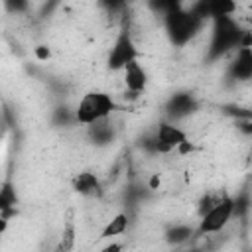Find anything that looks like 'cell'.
<instances>
[{
    "instance_id": "3957f363",
    "label": "cell",
    "mask_w": 252,
    "mask_h": 252,
    "mask_svg": "<svg viewBox=\"0 0 252 252\" xmlns=\"http://www.w3.org/2000/svg\"><path fill=\"white\" fill-rule=\"evenodd\" d=\"M138 61V49L134 45V41L130 39V35L124 32L120 33V37L116 39L114 47L110 49V55H108V67L118 71V69H124L126 65Z\"/></svg>"
},
{
    "instance_id": "8992f818",
    "label": "cell",
    "mask_w": 252,
    "mask_h": 252,
    "mask_svg": "<svg viewBox=\"0 0 252 252\" xmlns=\"http://www.w3.org/2000/svg\"><path fill=\"white\" fill-rule=\"evenodd\" d=\"M73 189L83 197L100 195V181L93 171H81L73 177Z\"/></svg>"
},
{
    "instance_id": "5b68a950",
    "label": "cell",
    "mask_w": 252,
    "mask_h": 252,
    "mask_svg": "<svg viewBox=\"0 0 252 252\" xmlns=\"http://www.w3.org/2000/svg\"><path fill=\"white\" fill-rule=\"evenodd\" d=\"M124 83H126L128 93H134V94L144 93L146 87H148V73H146V69L138 61L126 65L124 67Z\"/></svg>"
},
{
    "instance_id": "5bb4252c",
    "label": "cell",
    "mask_w": 252,
    "mask_h": 252,
    "mask_svg": "<svg viewBox=\"0 0 252 252\" xmlns=\"http://www.w3.org/2000/svg\"><path fill=\"white\" fill-rule=\"evenodd\" d=\"M33 53H35V59H39V61H47L51 57V49L47 45H37L33 49Z\"/></svg>"
},
{
    "instance_id": "ba28073f",
    "label": "cell",
    "mask_w": 252,
    "mask_h": 252,
    "mask_svg": "<svg viewBox=\"0 0 252 252\" xmlns=\"http://www.w3.org/2000/svg\"><path fill=\"white\" fill-rule=\"evenodd\" d=\"M18 203V195H16V189L10 181H6L2 187H0V215L4 217H10L14 213V207Z\"/></svg>"
},
{
    "instance_id": "8fae6325",
    "label": "cell",
    "mask_w": 252,
    "mask_h": 252,
    "mask_svg": "<svg viewBox=\"0 0 252 252\" xmlns=\"http://www.w3.org/2000/svg\"><path fill=\"white\" fill-rule=\"evenodd\" d=\"M169 108H171V114H187L189 108H193V100L189 94H177L171 98Z\"/></svg>"
},
{
    "instance_id": "6da1fadb",
    "label": "cell",
    "mask_w": 252,
    "mask_h": 252,
    "mask_svg": "<svg viewBox=\"0 0 252 252\" xmlns=\"http://www.w3.org/2000/svg\"><path fill=\"white\" fill-rule=\"evenodd\" d=\"M114 108H116V102L108 93L91 91L83 94V98L79 100L75 110V120L83 126H93L100 120H106Z\"/></svg>"
},
{
    "instance_id": "52a82bcc",
    "label": "cell",
    "mask_w": 252,
    "mask_h": 252,
    "mask_svg": "<svg viewBox=\"0 0 252 252\" xmlns=\"http://www.w3.org/2000/svg\"><path fill=\"white\" fill-rule=\"evenodd\" d=\"M75 240H77V224H75L73 211H69L65 215V222H63V228H61V234H59L55 252H73Z\"/></svg>"
},
{
    "instance_id": "7c38bea8",
    "label": "cell",
    "mask_w": 252,
    "mask_h": 252,
    "mask_svg": "<svg viewBox=\"0 0 252 252\" xmlns=\"http://www.w3.org/2000/svg\"><path fill=\"white\" fill-rule=\"evenodd\" d=\"M191 228H187V226H173L169 232H167V240L169 242H175V244H179V242H183V240H187L189 236H191Z\"/></svg>"
},
{
    "instance_id": "277c9868",
    "label": "cell",
    "mask_w": 252,
    "mask_h": 252,
    "mask_svg": "<svg viewBox=\"0 0 252 252\" xmlns=\"http://www.w3.org/2000/svg\"><path fill=\"white\" fill-rule=\"evenodd\" d=\"M187 140V134L185 130L177 128L175 124H169V122H161L158 126V132H156V150L158 152H173L181 142Z\"/></svg>"
},
{
    "instance_id": "30bf717a",
    "label": "cell",
    "mask_w": 252,
    "mask_h": 252,
    "mask_svg": "<svg viewBox=\"0 0 252 252\" xmlns=\"http://www.w3.org/2000/svg\"><path fill=\"white\" fill-rule=\"evenodd\" d=\"M234 71L240 79H248L250 73H252V55H250V49H240L238 57H236V65H234Z\"/></svg>"
},
{
    "instance_id": "ac0fdd59",
    "label": "cell",
    "mask_w": 252,
    "mask_h": 252,
    "mask_svg": "<svg viewBox=\"0 0 252 252\" xmlns=\"http://www.w3.org/2000/svg\"><path fill=\"white\" fill-rule=\"evenodd\" d=\"M6 228H8V217L0 215V234H4V232H6Z\"/></svg>"
},
{
    "instance_id": "9a60e30c",
    "label": "cell",
    "mask_w": 252,
    "mask_h": 252,
    "mask_svg": "<svg viewBox=\"0 0 252 252\" xmlns=\"http://www.w3.org/2000/svg\"><path fill=\"white\" fill-rule=\"evenodd\" d=\"M175 152H177L179 156H187V154L195 152V144H193V142H189V138H187L185 142H181V144L175 148Z\"/></svg>"
},
{
    "instance_id": "2e32d148",
    "label": "cell",
    "mask_w": 252,
    "mask_h": 252,
    "mask_svg": "<svg viewBox=\"0 0 252 252\" xmlns=\"http://www.w3.org/2000/svg\"><path fill=\"white\" fill-rule=\"evenodd\" d=\"M122 250H124V244H120V242H110V244L102 246L98 252H122Z\"/></svg>"
},
{
    "instance_id": "7a4b0ae2",
    "label": "cell",
    "mask_w": 252,
    "mask_h": 252,
    "mask_svg": "<svg viewBox=\"0 0 252 252\" xmlns=\"http://www.w3.org/2000/svg\"><path fill=\"white\" fill-rule=\"evenodd\" d=\"M234 213H236V201L234 199L222 197V199L215 201L207 209V213L201 217L197 234H213V232L222 230L228 224V220L232 219Z\"/></svg>"
},
{
    "instance_id": "9c48e42d",
    "label": "cell",
    "mask_w": 252,
    "mask_h": 252,
    "mask_svg": "<svg viewBox=\"0 0 252 252\" xmlns=\"http://www.w3.org/2000/svg\"><path fill=\"white\" fill-rule=\"evenodd\" d=\"M126 228H128V217H126V213H118L116 217H112V219L104 224V228H102V232H100V238L120 236V234L126 232Z\"/></svg>"
},
{
    "instance_id": "4fadbf2b",
    "label": "cell",
    "mask_w": 252,
    "mask_h": 252,
    "mask_svg": "<svg viewBox=\"0 0 252 252\" xmlns=\"http://www.w3.org/2000/svg\"><path fill=\"white\" fill-rule=\"evenodd\" d=\"M209 8H211V12H213L215 16L226 18V16H228V14H230V12H232L236 6H234L232 2H213Z\"/></svg>"
},
{
    "instance_id": "e0dca14e",
    "label": "cell",
    "mask_w": 252,
    "mask_h": 252,
    "mask_svg": "<svg viewBox=\"0 0 252 252\" xmlns=\"http://www.w3.org/2000/svg\"><path fill=\"white\" fill-rule=\"evenodd\" d=\"M159 183H161L159 175H158V173H154V175L150 177V189H159Z\"/></svg>"
}]
</instances>
